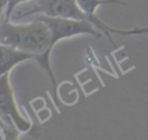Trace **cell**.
Listing matches in <instances>:
<instances>
[{
  "instance_id": "cell-1",
  "label": "cell",
  "mask_w": 148,
  "mask_h": 140,
  "mask_svg": "<svg viewBox=\"0 0 148 140\" xmlns=\"http://www.w3.org/2000/svg\"><path fill=\"white\" fill-rule=\"evenodd\" d=\"M0 40L1 44L12 45L35 54V59L51 79L56 104H58L57 82L50 61L52 31L49 24L37 17H31L29 23H13L10 20L3 19L1 20Z\"/></svg>"
},
{
  "instance_id": "cell-2",
  "label": "cell",
  "mask_w": 148,
  "mask_h": 140,
  "mask_svg": "<svg viewBox=\"0 0 148 140\" xmlns=\"http://www.w3.org/2000/svg\"><path fill=\"white\" fill-rule=\"evenodd\" d=\"M31 17H37L45 21L51 31H52V42L51 46H53L64 38H69L76 35L86 34L92 35L95 37H101V30L90 21L88 20H74V19H66V17H53L46 16L43 14H37Z\"/></svg>"
},
{
  "instance_id": "cell-3",
  "label": "cell",
  "mask_w": 148,
  "mask_h": 140,
  "mask_svg": "<svg viewBox=\"0 0 148 140\" xmlns=\"http://www.w3.org/2000/svg\"><path fill=\"white\" fill-rule=\"evenodd\" d=\"M0 116L9 117L21 132H28L31 128V121L21 112L16 103L9 73L1 74L0 78Z\"/></svg>"
},
{
  "instance_id": "cell-4",
  "label": "cell",
  "mask_w": 148,
  "mask_h": 140,
  "mask_svg": "<svg viewBox=\"0 0 148 140\" xmlns=\"http://www.w3.org/2000/svg\"><path fill=\"white\" fill-rule=\"evenodd\" d=\"M80 7L87 13V15L90 19V22L94 23L104 35L108 36V38L111 40L112 45L116 47V44L111 37L112 34H120V35H142L148 32V27L146 28H133L130 30H124V29H116L106 24L99 16L96 14V9L101 5H111V3H120V5H126V2L121 0H77Z\"/></svg>"
},
{
  "instance_id": "cell-5",
  "label": "cell",
  "mask_w": 148,
  "mask_h": 140,
  "mask_svg": "<svg viewBox=\"0 0 148 140\" xmlns=\"http://www.w3.org/2000/svg\"><path fill=\"white\" fill-rule=\"evenodd\" d=\"M28 59H35V54L17 49L12 45L1 44V65H0V73H9L10 69L16 66L17 64L28 60Z\"/></svg>"
},
{
  "instance_id": "cell-6",
  "label": "cell",
  "mask_w": 148,
  "mask_h": 140,
  "mask_svg": "<svg viewBox=\"0 0 148 140\" xmlns=\"http://www.w3.org/2000/svg\"><path fill=\"white\" fill-rule=\"evenodd\" d=\"M0 125H1V132H2V138L3 139H17L20 137V130L15 125V123L9 118V117H3L1 116L0 118Z\"/></svg>"
},
{
  "instance_id": "cell-7",
  "label": "cell",
  "mask_w": 148,
  "mask_h": 140,
  "mask_svg": "<svg viewBox=\"0 0 148 140\" xmlns=\"http://www.w3.org/2000/svg\"><path fill=\"white\" fill-rule=\"evenodd\" d=\"M30 0H1V6H2V16L1 20H10L13 10L21 3L27 2Z\"/></svg>"
}]
</instances>
